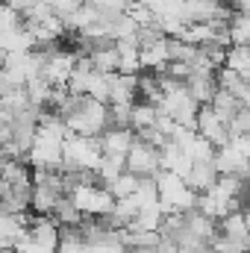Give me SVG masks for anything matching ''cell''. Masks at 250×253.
I'll list each match as a JSON object with an SVG mask.
<instances>
[{
	"mask_svg": "<svg viewBox=\"0 0 250 253\" xmlns=\"http://www.w3.org/2000/svg\"><path fill=\"white\" fill-rule=\"evenodd\" d=\"M138 183H141V177H138V174L124 171V174H118V177L109 183V191H112V197H115V200H118V197H132L135 189H138Z\"/></svg>",
	"mask_w": 250,
	"mask_h": 253,
	"instance_id": "5bb4252c",
	"label": "cell"
},
{
	"mask_svg": "<svg viewBox=\"0 0 250 253\" xmlns=\"http://www.w3.org/2000/svg\"><path fill=\"white\" fill-rule=\"evenodd\" d=\"M245 218H248V227H250V212H245Z\"/></svg>",
	"mask_w": 250,
	"mask_h": 253,
	"instance_id": "2e32d148",
	"label": "cell"
},
{
	"mask_svg": "<svg viewBox=\"0 0 250 253\" xmlns=\"http://www.w3.org/2000/svg\"><path fill=\"white\" fill-rule=\"evenodd\" d=\"M68 197L80 206L83 215H109L112 206H115L112 191L103 183H74Z\"/></svg>",
	"mask_w": 250,
	"mask_h": 253,
	"instance_id": "277c9868",
	"label": "cell"
},
{
	"mask_svg": "<svg viewBox=\"0 0 250 253\" xmlns=\"http://www.w3.org/2000/svg\"><path fill=\"white\" fill-rule=\"evenodd\" d=\"M186 88H188V94H191L200 106L212 103V97H215V91H218V71L191 68V74L186 77Z\"/></svg>",
	"mask_w": 250,
	"mask_h": 253,
	"instance_id": "52a82bcc",
	"label": "cell"
},
{
	"mask_svg": "<svg viewBox=\"0 0 250 253\" xmlns=\"http://www.w3.org/2000/svg\"><path fill=\"white\" fill-rule=\"evenodd\" d=\"M245 253H250V251H245Z\"/></svg>",
	"mask_w": 250,
	"mask_h": 253,
	"instance_id": "e0dca14e",
	"label": "cell"
},
{
	"mask_svg": "<svg viewBox=\"0 0 250 253\" xmlns=\"http://www.w3.org/2000/svg\"><path fill=\"white\" fill-rule=\"evenodd\" d=\"M56 253H91V245L85 242V236H83L80 227H62Z\"/></svg>",
	"mask_w": 250,
	"mask_h": 253,
	"instance_id": "7c38bea8",
	"label": "cell"
},
{
	"mask_svg": "<svg viewBox=\"0 0 250 253\" xmlns=\"http://www.w3.org/2000/svg\"><path fill=\"white\" fill-rule=\"evenodd\" d=\"M156 186H159V200L165 212H188L197 206V191L186 183V177L171 174V171H156Z\"/></svg>",
	"mask_w": 250,
	"mask_h": 253,
	"instance_id": "3957f363",
	"label": "cell"
},
{
	"mask_svg": "<svg viewBox=\"0 0 250 253\" xmlns=\"http://www.w3.org/2000/svg\"><path fill=\"white\" fill-rule=\"evenodd\" d=\"M215 165H218L221 174H242V177H248L250 171V159L242 156V150L233 141H227V144H221L215 150Z\"/></svg>",
	"mask_w": 250,
	"mask_h": 253,
	"instance_id": "9c48e42d",
	"label": "cell"
},
{
	"mask_svg": "<svg viewBox=\"0 0 250 253\" xmlns=\"http://www.w3.org/2000/svg\"><path fill=\"white\" fill-rule=\"evenodd\" d=\"M159 115H162V109H159V103H150V100H135L132 103V115H129V126L132 129H144V126H153L159 121Z\"/></svg>",
	"mask_w": 250,
	"mask_h": 253,
	"instance_id": "8fae6325",
	"label": "cell"
},
{
	"mask_svg": "<svg viewBox=\"0 0 250 253\" xmlns=\"http://www.w3.org/2000/svg\"><path fill=\"white\" fill-rule=\"evenodd\" d=\"M194 129L203 135V138H209L215 147H221V144H227L230 141V126L227 121L206 103V106H200L197 109V118H194Z\"/></svg>",
	"mask_w": 250,
	"mask_h": 253,
	"instance_id": "8992f818",
	"label": "cell"
},
{
	"mask_svg": "<svg viewBox=\"0 0 250 253\" xmlns=\"http://www.w3.org/2000/svg\"><path fill=\"white\" fill-rule=\"evenodd\" d=\"M100 138L97 135H68L62 147V168L65 171H97L100 165Z\"/></svg>",
	"mask_w": 250,
	"mask_h": 253,
	"instance_id": "7a4b0ae2",
	"label": "cell"
},
{
	"mask_svg": "<svg viewBox=\"0 0 250 253\" xmlns=\"http://www.w3.org/2000/svg\"><path fill=\"white\" fill-rule=\"evenodd\" d=\"M62 118L74 135H100L109 126V103L94 100L88 94H71Z\"/></svg>",
	"mask_w": 250,
	"mask_h": 253,
	"instance_id": "6da1fadb",
	"label": "cell"
},
{
	"mask_svg": "<svg viewBox=\"0 0 250 253\" xmlns=\"http://www.w3.org/2000/svg\"><path fill=\"white\" fill-rule=\"evenodd\" d=\"M209 106H212V109H215L227 124H230V118H233L245 103H242L233 91H227V88H221V85H218V91H215V97H212V103H209Z\"/></svg>",
	"mask_w": 250,
	"mask_h": 253,
	"instance_id": "4fadbf2b",
	"label": "cell"
},
{
	"mask_svg": "<svg viewBox=\"0 0 250 253\" xmlns=\"http://www.w3.org/2000/svg\"><path fill=\"white\" fill-rule=\"evenodd\" d=\"M97 138H100V150L106 156H124L126 159L132 138H135V129L132 126H106Z\"/></svg>",
	"mask_w": 250,
	"mask_h": 253,
	"instance_id": "ba28073f",
	"label": "cell"
},
{
	"mask_svg": "<svg viewBox=\"0 0 250 253\" xmlns=\"http://www.w3.org/2000/svg\"><path fill=\"white\" fill-rule=\"evenodd\" d=\"M218 177H221V171H218L215 159H200V162H191V171L186 174V183L200 194V191L212 189L218 183Z\"/></svg>",
	"mask_w": 250,
	"mask_h": 253,
	"instance_id": "30bf717a",
	"label": "cell"
},
{
	"mask_svg": "<svg viewBox=\"0 0 250 253\" xmlns=\"http://www.w3.org/2000/svg\"><path fill=\"white\" fill-rule=\"evenodd\" d=\"M159 168H162L159 165V147L135 135L132 138V147L126 153V171H132L138 177H156Z\"/></svg>",
	"mask_w": 250,
	"mask_h": 253,
	"instance_id": "5b68a950",
	"label": "cell"
},
{
	"mask_svg": "<svg viewBox=\"0 0 250 253\" xmlns=\"http://www.w3.org/2000/svg\"><path fill=\"white\" fill-rule=\"evenodd\" d=\"M230 138L233 135H250V106H242L233 118H230Z\"/></svg>",
	"mask_w": 250,
	"mask_h": 253,
	"instance_id": "9a60e30c",
	"label": "cell"
}]
</instances>
